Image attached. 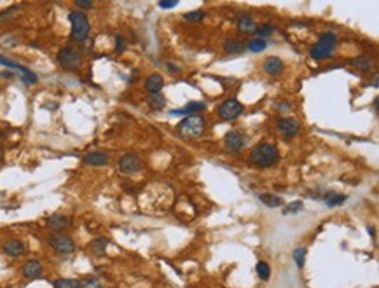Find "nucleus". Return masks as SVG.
Segmentation results:
<instances>
[{
  "label": "nucleus",
  "instance_id": "f257e3e1",
  "mask_svg": "<svg viewBox=\"0 0 379 288\" xmlns=\"http://www.w3.org/2000/svg\"><path fill=\"white\" fill-rule=\"evenodd\" d=\"M248 161H250V164L254 168H260V170L275 166V164L279 163L278 147H276L275 143H267V142L259 143V145H255L254 149H252Z\"/></svg>",
  "mask_w": 379,
  "mask_h": 288
},
{
  "label": "nucleus",
  "instance_id": "f03ea898",
  "mask_svg": "<svg viewBox=\"0 0 379 288\" xmlns=\"http://www.w3.org/2000/svg\"><path fill=\"white\" fill-rule=\"evenodd\" d=\"M204 128H206L204 117L196 114V115H187L185 119H182L177 126V131L185 140H198L204 133Z\"/></svg>",
  "mask_w": 379,
  "mask_h": 288
},
{
  "label": "nucleus",
  "instance_id": "7ed1b4c3",
  "mask_svg": "<svg viewBox=\"0 0 379 288\" xmlns=\"http://www.w3.org/2000/svg\"><path fill=\"white\" fill-rule=\"evenodd\" d=\"M338 46V35L332 34V32H325V34L320 35L318 42L311 47L309 55H311L313 59L317 61H321V59H327L332 56L334 49Z\"/></svg>",
  "mask_w": 379,
  "mask_h": 288
},
{
  "label": "nucleus",
  "instance_id": "20e7f679",
  "mask_svg": "<svg viewBox=\"0 0 379 288\" xmlns=\"http://www.w3.org/2000/svg\"><path fill=\"white\" fill-rule=\"evenodd\" d=\"M68 21H70V25H72V32H70L72 38H74L75 42L82 44V42L89 37V30H91L88 16L84 13H80V11H72V13L68 14Z\"/></svg>",
  "mask_w": 379,
  "mask_h": 288
},
{
  "label": "nucleus",
  "instance_id": "39448f33",
  "mask_svg": "<svg viewBox=\"0 0 379 288\" xmlns=\"http://www.w3.org/2000/svg\"><path fill=\"white\" fill-rule=\"evenodd\" d=\"M58 65L65 70H77L82 65V55L79 49H75L74 46H65L58 51Z\"/></svg>",
  "mask_w": 379,
  "mask_h": 288
},
{
  "label": "nucleus",
  "instance_id": "423d86ee",
  "mask_svg": "<svg viewBox=\"0 0 379 288\" xmlns=\"http://www.w3.org/2000/svg\"><path fill=\"white\" fill-rule=\"evenodd\" d=\"M117 168H119V172L122 175H137V173H140L143 170V161L135 152H128V154H124L119 159Z\"/></svg>",
  "mask_w": 379,
  "mask_h": 288
},
{
  "label": "nucleus",
  "instance_id": "0eeeda50",
  "mask_svg": "<svg viewBox=\"0 0 379 288\" xmlns=\"http://www.w3.org/2000/svg\"><path fill=\"white\" fill-rule=\"evenodd\" d=\"M243 114V105L236 100V98H229V100L222 101L217 109V115L220 117L222 121H234Z\"/></svg>",
  "mask_w": 379,
  "mask_h": 288
},
{
  "label": "nucleus",
  "instance_id": "6e6552de",
  "mask_svg": "<svg viewBox=\"0 0 379 288\" xmlns=\"http://www.w3.org/2000/svg\"><path fill=\"white\" fill-rule=\"evenodd\" d=\"M49 245H51V248L60 255H70L75 251L74 239L68 238V236H63V234H53L49 238Z\"/></svg>",
  "mask_w": 379,
  "mask_h": 288
},
{
  "label": "nucleus",
  "instance_id": "1a4fd4ad",
  "mask_svg": "<svg viewBox=\"0 0 379 288\" xmlns=\"http://www.w3.org/2000/svg\"><path fill=\"white\" fill-rule=\"evenodd\" d=\"M246 140H245V134L241 131L238 130H231L225 133L224 136V147L227 149L229 152H239L245 147Z\"/></svg>",
  "mask_w": 379,
  "mask_h": 288
},
{
  "label": "nucleus",
  "instance_id": "9d476101",
  "mask_svg": "<svg viewBox=\"0 0 379 288\" xmlns=\"http://www.w3.org/2000/svg\"><path fill=\"white\" fill-rule=\"evenodd\" d=\"M276 128H278V131L283 134V136L292 138L299 133L300 124L297 119H294V117H281V119L276 122Z\"/></svg>",
  "mask_w": 379,
  "mask_h": 288
},
{
  "label": "nucleus",
  "instance_id": "9b49d317",
  "mask_svg": "<svg viewBox=\"0 0 379 288\" xmlns=\"http://www.w3.org/2000/svg\"><path fill=\"white\" fill-rule=\"evenodd\" d=\"M2 251H4L7 257L18 259V257H21V255L26 253V247H25V243L21 241V239H9L7 243H4Z\"/></svg>",
  "mask_w": 379,
  "mask_h": 288
},
{
  "label": "nucleus",
  "instance_id": "f8f14e48",
  "mask_svg": "<svg viewBox=\"0 0 379 288\" xmlns=\"http://www.w3.org/2000/svg\"><path fill=\"white\" fill-rule=\"evenodd\" d=\"M108 161H110V157L103 151H93L84 155V164H88V166H93V168L105 166V164H108Z\"/></svg>",
  "mask_w": 379,
  "mask_h": 288
},
{
  "label": "nucleus",
  "instance_id": "ddd939ff",
  "mask_svg": "<svg viewBox=\"0 0 379 288\" xmlns=\"http://www.w3.org/2000/svg\"><path fill=\"white\" fill-rule=\"evenodd\" d=\"M47 227L58 234V232H61V230H67L68 227H70V218L61 215V213H54V215H51V217L47 218Z\"/></svg>",
  "mask_w": 379,
  "mask_h": 288
},
{
  "label": "nucleus",
  "instance_id": "4468645a",
  "mask_svg": "<svg viewBox=\"0 0 379 288\" xmlns=\"http://www.w3.org/2000/svg\"><path fill=\"white\" fill-rule=\"evenodd\" d=\"M21 272H23V276H25L26 280H39L42 276V272H44V269H42V264L37 259H32L23 266Z\"/></svg>",
  "mask_w": 379,
  "mask_h": 288
},
{
  "label": "nucleus",
  "instance_id": "2eb2a0df",
  "mask_svg": "<svg viewBox=\"0 0 379 288\" xmlns=\"http://www.w3.org/2000/svg\"><path fill=\"white\" fill-rule=\"evenodd\" d=\"M262 68H264V72H266L267 76L276 77V76H279V74L283 72L285 65H283V61L278 58V56H269V58H266V61L262 63Z\"/></svg>",
  "mask_w": 379,
  "mask_h": 288
},
{
  "label": "nucleus",
  "instance_id": "dca6fc26",
  "mask_svg": "<svg viewBox=\"0 0 379 288\" xmlns=\"http://www.w3.org/2000/svg\"><path fill=\"white\" fill-rule=\"evenodd\" d=\"M236 26L241 34H255V30H257V23L248 14H238Z\"/></svg>",
  "mask_w": 379,
  "mask_h": 288
},
{
  "label": "nucleus",
  "instance_id": "f3484780",
  "mask_svg": "<svg viewBox=\"0 0 379 288\" xmlns=\"http://www.w3.org/2000/svg\"><path fill=\"white\" fill-rule=\"evenodd\" d=\"M204 109H206V103L203 101H191L182 109L171 110V115H196V112H201Z\"/></svg>",
  "mask_w": 379,
  "mask_h": 288
},
{
  "label": "nucleus",
  "instance_id": "a211bd4d",
  "mask_svg": "<svg viewBox=\"0 0 379 288\" xmlns=\"http://www.w3.org/2000/svg\"><path fill=\"white\" fill-rule=\"evenodd\" d=\"M222 47H224L227 55H241L243 51L246 49V44L243 40H239V38H225Z\"/></svg>",
  "mask_w": 379,
  "mask_h": 288
},
{
  "label": "nucleus",
  "instance_id": "6ab92c4d",
  "mask_svg": "<svg viewBox=\"0 0 379 288\" xmlns=\"http://www.w3.org/2000/svg\"><path fill=\"white\" fill-rule=\"evenodd\" d=\"M164 88V79L161 74H150L145 80V89L152 95V93H161V89Z\"/></svg>",
  "mask_w": 379,
  "mask_h": 288
},
{
  "label": "nucleus",
  "instance_id": "aec40b11",
  "mask_svg": "<svg viewBox=\"0 0 379 288\" xmlns=\"http://www.w3.org/2000/svg\"><path fill=\"white\" fill-rule=\"evenodd\" d=\"M147 105L152 110H162L166 107V98L161 93H152V95L147 96Z\"/></svg>",
  "mask_w": 379,
  "mask_h": 288
},
{
  "label": "nucleus",
  "instance_id": "412c9836",
  "mask_svg": "<svg viewBox=\"0 0 379 288\" xmlns=\"http://www.w3.org/2000/svg\"><path fill=\"white\" fill-rule=\"evenodd\" d=\"M107 245H108V241L105 238H96L89 243V251L95 255H103L105 250H107Z\"/></svg>",
  "mask_w": 379,
  "mask_h": 288
},
{
  "label": "nucleus",
  "instance_id": "4be33fe9",
  "mask_svg": "<svg viewBox=\"0 0 379 288\" xmlns=\"http://www.w3.org/2000/svg\"><path fill=\"white\" fill-rule=\"evenodd\" d=\"M54 288H82L79 280H70V278H60L53 283Z\"/></svg>",
  "mask_w": 379,
  "mask_h": 288
},
{
  "label": "nucleus",
  "instance_id": "5701e85b",
  "mask_svg": "<svg viewBox=\"0 0 379 288\" xmlns=\"http://www.w3.org/2000/svg\"><path fill=\"white\" fill-rule=\"evenodd\" d=\"M259 199L262 201L264 205L266 206H269V208H276V206H279L281 203H283V199L281 197H278V196H275V194H260L259 196Z\"/></svg>",
  "mask_w": 379,
  "mask_h": 288
},
{
  "label": "nucleus",
  "instance_id": "b1692460",
  "mask_svg": "<svg viewBox=\"0 0 379 288\" xmlns=\"http://www.w3.org/2000/svg\"><path fill=\"white\" fill-rule=\"evenodd\" d=\"M346 201V196H342V194H338V192H327V196H325V203H327V206L329 208H332V206H338V205H342Z\"/></svg>",
  "mask_w": 379,
  "mask_h": 288
},
{
  "label": "nucleus",
  "instance_id": "393cba45",
  "mask_svg": "<svg viewBox=\"0 0 379 288\" xmlns=\"http://www.w3.org/2000/svg\"><path fill=\"white\" fill-rule=\"evenodd\" d=\"M267 47V42L264 40V38H252V40H248V44H246V49L252 51V53H262L264 49Z\"/></svg>",
  "mask_w": 379,
  "mask_h": 288
},
{
  "label": "nucleus",
  "instance_id": "a878e982",
  "mask_svg": "<svg viewBox=\"0 0 379 288\" xmlns=\"http://www.w3.org/2000/svg\"><path fill=\"white\" fill-rule=\"evenodd\" d=\"M353 67H357L359 68L360 72H369L371 70V67H372V63H371V59L369 58H365V56H360V58H357V59H353Z\"/></svg>",
  "mask_w": 379,
  "mask_h": 288
},
{
  "label": "nucleus",
  "instance_id": "bb28decb",
  "mask_svg": "<svg viewBox=\"0 0 379 288\" xmlns=\"http://www.w3.org/2000/svg\"><path fill=\"white\" fill-rule=\"evenodd\" d=\"M257 274L260 280L267 281L269 280V276H271V268H269V264L264 262V260H260V262H257Z\"/></svg>",
  "mask_w": 379,
  "mask_h": 288
},
{
  "label": "nucleus",
  "instance_id": "cd10ccee",
  "mask_svg": "<svg viewBox=\"0 0 379 288\" xmlns=\"http://www.w3.org/2000/svg\"><path fill=\"white\" fill-rule=\"evenodd\" d=\"M255 34L259 35V38H266V37H269V35L275 34V26L271 25V23H264V25L257 26Z\"/></svg>",
  "mask_w": 379,
  "mask_h": 288
},
{
  "label": "nucleus",
  "instance_id": "c85d7f7f",
  "mask_svg": "<svg viewBox=\"0 0 379 288\" xmlns=\"http://www.w3.org/2000/svg\"><path fill=\"white\" fill-rule=\"evenodd\" d=\"M292 257H294V260H296L297 268H302L304 262H306V248H296L294 253H292Z\"/></svg>",
  "mask_w": 379,
  "mask_h": 288
},
{
  "label": "nucleus",
  "instance_id": "c756f323",
  "mask_svg": "<svg viewBox=\"0 0 379 288\" xmlns=\"http://www.w3.org/2000/svg\"><path fill=\"white\" fill-rule=\"evenodd\" d=\"M304 208V205H302V201H294V203H290V205H287V208L283 210L285 215H290V213H297L300 211V210Z\"/></svg>",
  "mask_w": 379,
  "mask_h": 288
},
{
  "label": "nucleus",
  "instance_id": "7c9ffc66",
  "mask_svg": "<svg viewBox=\"0 0 379 288\" xmlns=\"http://www.w3.org/2000/svg\"><path fill=\"white\" fill-rule=\"evenodd\" d=\"M80 285H82V288H103L96 278H86V280L80 281Z\"/></svg>",
  "mask_w": 379,
  "mask_h": 288
},
{
  "label": "nucleus",
  "instance_id": "2f4dec72",
  "mask_svg": "<svg viewBox=\"0 0 379 288\" xmlns=\"http://www.w3.org/2000/svg\"><path fill=\"white\" fill-rule=\"evenodd\" d=\"M183 18L189 21H201L204 18V11H191V13L183 14Z\"/></svg>",
  "mask_w": 379,
  "mask_h": 288
},
{
  "label": "nucleus",
  "instance_id": "473e14b6",
  "mask_svg": "<svg viewBox=\"0 0 379 288\" xmlns=\"http://www.w3.org/2000/svg\"><path fill=\"white\" fill-rule=\"evenodd\" d=\"M124 49H126V40H124V37L117 35V37H116V53H122Z\"/></svg>",
  "mask_w": 379,
  "mask_h": 288
},
{
  "label": "nucleus",
  "instance_id": "72a5a7b5",
  "mask_svg": "<svg viewBox=\"0 0 379 288\" xmlns=\"http://www.w3.org/2000/svg\"><path fill=\"white\" fill-rule=\"evenodd\" d=\"M75 5H77V7H80V9H91L93 7V2H91V0H77V2H75Z\"/></svg>",
  "mask_w": 379,
  "mask_h": 288
},
{
  "label": "nucleus",
  "instance_id": "f704fd0d",
  "mask_svg": "<svg viewBox=\"0 0 379 288\" xmlns=\"http://www.w3.org/2000/svg\"><path fill=\"white\" fill-rule=\"evenodd\" d=\"M18 11V7L14 5V7H11V9H7V11H2L0 13V19H5V18H9V16H13L14 13Z\"/></svg>",
  "mask_w": 379,
  "mask_h": 288
},
{
  "label": "nucleus",
  "instance_id": "c9c22d12",
  "mask_svg": "<svg viewBox=\"0 0 379 288\" xmlns=\"http://www.w3.org/2000/svg\"><path fill=\"white\" fill-rule=\"evenodd\" d=\"M179 5V2H159V7L162 9H173Z\"/></svg>",
  "mask_w": 379,
  "mask_h": 288
},
{
  "label": "nucleus",
  "instance_id": "e433bc0d",
  "mask_svg": "<svg viewBox=\"0 0 379 288\" xmlns=\"http://www.w3.org/2000/svg\"><path fill=\"white\" fill-rule=\"evenodd\" d=\"M290 107H292V105L288 103V101H281V103H278V110H279V112H288V110H290Z\"/></svg>",
  "mask_w": 379,
  "mask_h": 288
},
{
  "label": "nucleus",
  "instance_id": "4c0bfd02",
  "mask_svg": "<svg viewBox=\"0 0 379 288\" xmlns=\"http://www.w3.org/2000/svg\"><path fill=\"white\" fill-rule=\"evenodd\" d=\"M166 67H168V70H170L171 74H180V68L177 67V65H173V63H166Z\"/></svg>",
  "mask_w": 379,
  "mask_h": 288
},
{
  "label": "nucleus",
  "instance_id": "58836bf2",
  "mask_svg": "<svg viewBox=\"0 0 379 288\" xmlns=\"http://www.w3.org/2000/svg\"><path fill=\"white\" fill-rule=\"evenodd\" d=\"M2 161H4V147L0 145V163H2Z\"/></svg>",
  "mask_w": 379,
  "mask_h": 288
}]
</instances>
